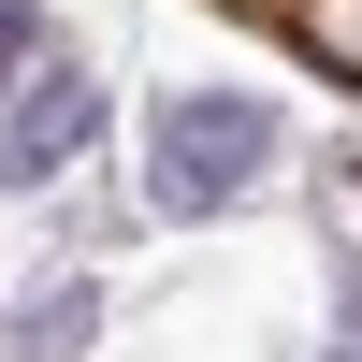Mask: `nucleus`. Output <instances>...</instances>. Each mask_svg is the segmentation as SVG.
Returning a JSON list of instances; mask_svg holds the SVG:
<instances>
[{
	"mask_svg": "<svg viewBox=\"0 0 362 362\" xmlns=\"http://www.w3.org/2000/svg\"><path fill=\"white\" fill-rule=\"evenodd\" d=\"M87 131H102V87H87V73H44L15 116H0V189H44V174H73V160H87Z\"/></svg>",
	"mask_w": 362,
	"mask_h": 362,
	"instance_id": "nucleus-2",
	"label": "nucleus"
},
{
	"mask_svg": "<svg viewBox=\"0 0 362 362\" xmlns=\"http://www.w3.org/2000/svg\"><path fill=\"white\" fill-rule=\"evenodd\" d=\"M29 44H44V15H29V0H0V87L29 73Z\"/></svg>",
	"mask_w": 362,
	"mask_h": 362,
	"instance_id": "nucleus-4",
	"label": "nucleus"
},
{
	"mask_svg": "<svg viewBox=\"0 0 362 362\" xmlns=\"http://www.w3.org/2000/svg\"><path fill=\"white\" fill-rule=\"evenodd\" d=\"M73 348H87V290H58V305L29 319V362H73Z\"/></svg>",
	"mask_w": 362,
	"mask_h": 362,
	"instance_id": "nucleus-3",
	"label": "nucleus"
},
{
	"mask_svg": "<svg viewBox=\"0 0 362 362\" xmlns=\"http://www.w3.org/2000/svg\"><path fill=\"white\" fill-rule=\"evenodd\" d=\"M261 174H276V116H261L247 87H189V102L145 116V203H160V218H218Z\"/></svg>",
	"mask_w": 362,
	"mask_h": 362,
	"instance_id": "nucleus-1",
	"label": "nucleus"
}]
</instances>
